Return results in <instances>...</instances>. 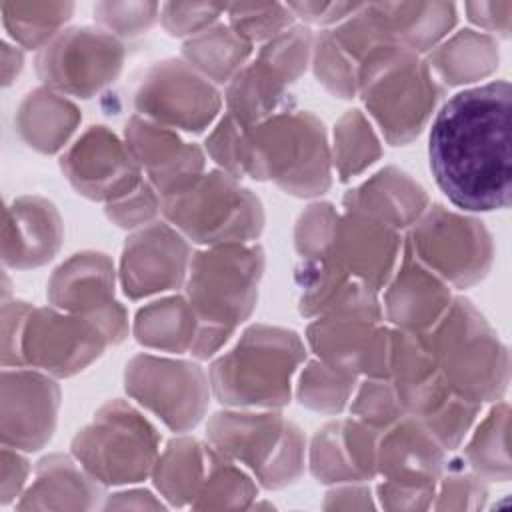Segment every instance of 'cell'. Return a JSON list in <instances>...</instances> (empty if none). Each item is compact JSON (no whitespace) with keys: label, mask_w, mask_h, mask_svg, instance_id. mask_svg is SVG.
Returning a JSON list of instances; mask_svg holds the SVG:
<instances>
[{"label":"cell","mask_w":512,"mask_h":512,"mask_svg":"<svg viewBox=\"0 0 512 512\" xmlns=\"http://www.w3.org/2000/svg\"><path fill=\"white\" fill-rule=\"evenodd\" d=\"M422 334L456 394L482 406L502 400L510 382L508 348L470 300L454 296Z\"/></svg>","instance_id":"cell-6"},{"label":"cell","mask_w":512,"mask_h":512,"mask_svg":"<svg viewBox=\"0 0 512 512\" xmlns=\"http://www.w3.org/2000/svg\"><path fill=\"white\" fill-rule=\"evenodd\" d=\"M306 356L298 332L250 324L226 352L212 358L208 368L212 396L224 408L280 410L290 404L294 376Z\"/></svg>","instance_id":"cell-4"},{"label":"cell","mask_w":512,"mask_h":512,"mask_svg":"<svg viewBox=\"0 0 512 512\" xmlns=\"http://www.w3.org/2000/svg\"><path fill=\"white\" fill-rule=\"evenodd\" d=\"M228 24L252 46L264 44L296 24L288 4L256 2V4H230L226 6Z\"/></svg>","instance_id":"cell-44"},{"label":"cell","mask_w":512,"mask_h":512,"mask_svg":"<svg viewBox=\"0 0 512 512\" xmlns=\"http://www.w3.org/2000/svg\"><path fill=\"white\" fill-rule=\"evenodd\" d=\"M104 488L72 454H48L38 460L34 478L14 504L28 510H94L106 500Z\"/></svg>","instance_id":"cell-29"},{"label":"cell","mask_w":512,"mask_h":512,"mask_svg":"<svg viewBox=\"0 0 512 512\" xmlns=\"http://www.w3.org/2000/svg\"><path fill=\"white\" fill-rule=\"evenodd\" d=\"M258 488V482L244 466L216 450L204 486L190 508H252V502L258 496Z\"/></svg>","instance_id":"cell-40"},{"label":"cell","mask_w":512,"mask_h":512,"mask_svg":"<svg viewBox=\"0 0 512 512\" xmlns=\"http://www.w3.org/2000/svg\"><path fill=\"white\" fill-rule=\"evenodd\" d=\"M394 40L422 56L438 46L456 26L452 2H378Z\"/></svg>","instance_id":"cell-35"},{"label":"cell","mask_w":512,"mask_h":512,"mask_svg":"<svg viewBox=\"0 0 512 512\" xmlns=\"http://www.w3.org/2000/svg\"><path fill=\"white\" fill-rule=\"evenodd\" d=\"M380 432L354 416L326 422L310 440L306 464L320 484L370 482L376 472Z\"/></svg>","instance_id":"cell-24"},{"label":"cell","mask_w":512,"mask_h":512,"mask_svg":"<svg viewBox=\"0 0 512 512\" xmlns=\"http://www.w3.org/2000/svg\"><path fill=\"white\" fill-rule=\"evenodd\" d=\"M404 238L398 230L354 210H338L322 252V260L380 292L402 254Z\"/></svg>","instance_id":"cell-18"},{"label":"cell","mask_w":512,"mask_h":512,"mask_svg":"<svg viewBox=\"0 0 512 512\" xmlns=\"http://www.w3.org/2000/svg\"><path fill=\"white\" fill-rule=\"evenodd\" d=\"M106 510H124V508H136V510H162L166 504L156 498L150 490L144 488H128L114 492L106 496V502L102 504Z\"/></svg>","instance_id":"cell-55"},{"label":"cell","mask_w":512,"mask_h":512,"mask_svg":"<svg viewBox=\"0 0 512 512\" xmlns=\"http://www.w3.org/2000/svg\"><path fill=\"white\" fill-rule=\"evenodd\" d=\"M488 498L486 482L460 458H446L430 508L436 510H478Z\"/></svg>","instance_id":"cell-45"},{"label":"cell","mask_w":512,"mask_h":512,"mask_svg":"<svg viewBox=\"0 0 512 512\" xmlns=\"http://www.w3.org/2000/svg\"><path fill=\"white\" fill-rule=\"evenodd\" d=\"M100 328L84 316L54 306H32L20 338L22 366L42 370L54 378H70L108 348Z\"/></svg>","instance_id":"cell-16"},{"label":"cell","mask_w":512,"mask_h":512,"mask_svg":"<svg viewBox=\"0 0 512 512\" xmlns=\"http://www.w3.org/2000/svg\"><path fill=\"white\" fill-rule=\"evenodd\" d=\"M0 504H16L28 486V476L32 472L26 452L2 446L0 454Z\"/></svg>","instance_id":"cell-50"},{"label":"cell","mask_w":512,"mask_h":512,"mask_svg":"<svg viewBox=\"0 0 512 512\" xmlns=\"http://www.w3.org/2000/svg\"><path fill=\"white\" fill-rule=\"evenodd\" d=\"M216 448L206 440L178 434L160 450L150 474L154 488L168 506H192L210 470Z\"/></svg>","instance_id":"cell-31"},{"label":"cell","mask_w":512,"mask_h":512,"mask_svg":"<svg viewBox=\"0 0 512 512\" xmlns=\"http://www.w3.org/2000/svg\"><path fill=\"white\" fill-rule=\"evenodd\" d=\"M510 84L492 80L450 96L428 136V162L438 188L460 210L510 206Z\"/></svg>","instance_id":"cell-1"},{"label":"cell","mask_w":512,"mask_h":512,"mask_svg":"<svg viewBox=\"0 0 512 512\" xmlns=\"http://www.w3.org/2000/svg\"><path fill=\"white\" fill-rule=\"evenodd\" d=\"M124 390L176 434H186L204 420L212 396L210 378L196 360L148 352L126 362Z\"/></svg>","instance_id":"cell-12"},{"label":"cell","mask_w":512,"mask_h":512,"mask_svg":"<svg viewBox=\"0 0 512 512\" xmlns=\"http://www.w3.org/2000/svg\"><path fill=\"white\" fill-rule=\"evenodd\" d=\"M326 510H334V508H376L374 504V494L370 484L366 482H344V484H334L332 490L326 492L324 504Z\"/></svg>","instance_id":"cell-54"},{"label":"cell","mask_w":512,"mask_h":512,"mask_svg":"<svg viewBox=\"0 0 512 512\" xmlns=\"http://www.w3.org/2000/svg\"><path fill=\"white\" fill-rule=\"evenodd\" d=\"M162 216L202 248L256 242L266 224L260 198L220 168L206 170L182 192L162 198Z\"/></svg>","instance_id":"cell-9"},{"label":"cell","mask_w":512,"mask_h":512,"mask_svg":"<svg viewBox=\"0 0 512 512\" xmlns=\"http://www.w3.org/2000/svg\"><path fill=\"white\" fill-rule=\"evenodd\" d=\"M448 452L412 416H404L378 436L376 472L382 482L414 492H436Z\"/></svg>","instance_id":"cell-23"},{"label":"cell","mask_w":512,"mask_h":512,"mask_svg":"<svg viewBox=\"0 0 512 512\" xmlns=\"http://www.w3.org/2000/svg\"><path fill=\"white\" fill-rule=\"evenodd\" d=\"M2 24L14 44L26 50L44 48L72 18V2H0Z\"/></svg>","instance_id":"cell-39"},{"label":"cell","mask_w":512,"mask_h":512,"mask_svg":"<svg viewBox=\"0 0 512 512\" xmlns=\"http://www.w3.org/2000/svg\"><path fill=\"white\" fill-rule=\"evenodd\" d=\"M466 18L484 30V34L508 38L512 26V2L510 0H480L464 4Z\"/></svg>","instance_id":"cell-52"},{"label":"cell","mask_w":512,"mask_h":512,"mask_svg":"<svg viewBox=\"0 0 512 512\" xmlns=\"http://www.w3.org/2000/svg\"><path fill=\"white\" fill-rule=\"evenodd\" d=\"M70 454L102 486H130L152 474L160 434L134 404L114 398L74 434Z\"/></svg>","instance_id":"cell-10"},{"label":"cell","mask_w":512,"mask_h":512,"mask_svg":"<svg viewBox=\"0 0 512 512\" xmlns=\"http://www.w3.org/2000/svg\"><path fill=\"white\" fill-rule=\"evenodd\" d=\"M306 344L330 368L362 378H388L392 326L384 320L324 316L306 326Z\"/></svg>","instance_id":"cell-21"},{"label":"cell","mask_w":512,"mask_h":512,"mask_svg":"<svg viewBox=\"0 0 512 512\" xmlns=\"http://www.w3.org/2000/svg\"><path fill=\"white\" fill-rule=\"evenodd\" d=\"M190 242L168 222H152L134 230L120 256L118 280L130 300L148 298L186 282L192 260Z\"/></svg>","instance_id":"cell-20"},{"label":"cell","mask_w":512,"mask_h":512,"mask_svg":"<svg viewBox=\"0 0 512 512\" xmlns=\"http://www.w3.org/2000/svg\"><path fill=\"white\" fill-rule=\"evenodd\" d=\"M226 12V6L212 2H166L160 4V22L174 38H192L210 28Z\"/></svg>","instance_id":"cell-49"},{"label":"cell","mask_w":512,"mask_h":512,"mask_svg":"<svg viewBox=\"0 0 512 512\" xmlns=\"http://www.w3.org/2000/svg\"><path fill=\"white\" fill-rule=\"evenodd\" d=\"M426 64L444 86H466L496 72L500 50L494 36L462 28L426 54Z\"/></svg>","instance_id":"cell-32"},{"label":"cell","mask_w":512,"mask_h":512,"mask_svg":"<svg viewBox=\"0 0 512 512\" xmlns=\"http://www.w3.org/2000/svg\"><path fill=\"white\" fill-rule=\"evenodd\" d=\"M294 282L298 286V312L304 318L384 320L380 292L322 260L300 258L294 268Z\"/></svg>","instance_id":"cell-26"},{"label":"cell","mask_w":512,"mask_h":512,"mask_svg":"<svg viewBox=\"0 0 512 512\" xmlns=\"http://www.w3.org/2000/svg\"><path fill=\"white\" fill-rule=\"evenodd\" d=\"M444 86L426 60L398 44L372 50L358 66V96L392 146L416 140L428 126Z\"/></svg>","instance_id":"cell-5"},{"label":"cell","mask_w":512,"mask_h":512,"mask_svg":"<svg viewBox=\"0 0 512 512\" xmlns=\"http://www.w3.org/2000/svg\"><path fill=\"white\" fill-rule=\"evenodd\" d=\"M250 56L252 44L224 22L212 24L182 44V60L214 86L228 84L250 62Z\"/></svg>","instance_id":"cell-36"},{"label":"cell","mask_w":512,"mask_h":512,"mask_svg":"<svg viewBox=\"0 0 512 512\" xmlns=\"http://www.w3.org/2000/svg\"><path fill=\"white\" fill-rule=\"evenodd\" d=\"M404 244L448 286L470 288L484 280L494 262V240L482 220L432 202Z\"/></svg>","instance_id":"cell-11"},{"label":"cell","mask_w":512,"mask_h":512,"mask_svg":"<svg viewBox=\"0 0 512 512\" xmlns=\"http://www.w3.org/2000/svg\"><path fill=\"white\" fill-rule=\"evenodd\" d=\"M94 20L116 38H136L160 20L158 2H96Z\"/></svg>","instance_id":"cell-47"},{"label":"cell","mask_w":512,"mask_h":512,"mask_svg":"<svg viewBox=\"0 0 512 512\" xmlns=\"http://www.w3.org/2000/svg\"><path fill=\"white\" fill-rule=\"evenodd\" d=\"M314 34L304 24H294L272 40L264 42L254 60L276 74L284 84L292 86L308 68L312 58Z\"/></svg>","instance_id":"cell-42"},{"label":"cell","mask_w":512,"mask_h":512,"mask_svg":"<svg viewBox=\"0 0 512 512\" xmlns=\"http://www.w3.org/2000/svg\"><path fill=\"white\" fill-rule=\"evenodd\" d=\"M126 50L100 26H72L38 50L34 68L42 84L74 98H92L122 72Z\"/></svg>","instance_id":"cell-13"},{"label":"cell","mask_w":512,"mask_h":512,"mask_svg":"<svg viewBox=\"0 0 512 512\" xmlns=\"http://www.w3.org/2000/svg\"><path fill=\"white\" fill-rule=\"evenodd\" d=\"M382 314L392 328L406 332L430 330L448 310L452 288L414 258L406 244L388 284L382 288Z\"/></svg>","instance_id":"cell-25"},{"label":"cell","mask_w":512,"mask_h":512,"mask_svg":"<svg viewBox=\"0 0 512 512\" xmlns=\"http://www.w3.org/2000/svg\"><path fill=\"white\" fill-rule=\"evenodd\" d=\"M198 334V318L184 294L152 300L132 320L134 340L150 350L190 354Z\"/></svg>","instance_id":"cell-33"},{"label":"cell","mask_w":512,"mask_h":512,"mask_svg":"<svg viewBox=\"0 0 512 512\" xmlns=\"http://www.w3.org/2000/svg\"><path fill=\"white\" fill-rule=\"evenodd\" d=\"M362 4L356 2H288L290 12L304 26H336L354 14Z\"/></svg>","instance_id":"cell-53"},{"label":"cell","mask_w":512,"mask_h":512,"mask_svg":"<svg viewBox=\"0 0 512 512\" xmlns=\"http://www.w3.org/2000/svg\"><path fill=\"white\" fill-rule=\"evenodd\" d=\"M2 86H10L18 74L24 68V52L18 44H10V42H2Z\"/></svg>","instance_id":"cell-56"},{"label":"cell","mask_w":512,"mask_h":512,"mask_svg":"<svg viewBox=\"0 0 512 512\" xmlns=\"http://www.w3.org/2000/svg\"><path fill=\"white\" fill-rule=\"evenodd\" d=\"M350 416L368 424L370 428L382 432L400 418L404 410L396 398V392L388 378H362L348 404Z\"/></svg>","instance_id":"cell-46"},{"label":"cell","mask_w":512,"mask_h":512,"mask_svg":"<svg viewBox=\"0 0 512 512\" xmlns=\"http://www.w3.org/2000/svg\"><path fill=\"white\" fill-rule=\"evenodd\" d=\"M266 256L256 242L206 246L192 254L184 296L198 318L192 358H214L234 332L250 318Z\"/></svg>","instance_id":"cell-3"},{"label":"cell","mask_w":512,"mask_h":512,"mask_svg":"<svg viewBox=\"0 0 512 512\" xmlns=\"http://www.w3.org/2000/svg\"><path fill=\"white\" fill-rule=\"evenodd\" d=\"M80 120V108L68 96L40 86L20 100L14 126L28 148L40 154H56L66 150Z\"/></svg>","instance_id":"cell-30"},{"label":"cell","mask_w":512,"mask_h":512,"mask_svg":"<svg viewBox=\"0 0 512 512\" xmlns=\"http://www.w3.org/2000/svg\"><path fill=\"white\" fill-rule=\"evenodd\" d=\"M356 384V378L330 368L318 358H312L306 360L298 372L296 398L304 408L312 412L334 416L348 408Z\"/></svg>","instance_id":"cell-41"},{"label":"cell","mask_w":512,"mask_h":512,"mask_svg":"<svg viewBox=\"0 0 512 512\" xmlns=\"http://www.w3.org/2000/svg\"><path fill=\"white\" fill-rule=\"evenodd\" d=\"M218 86L198 74L182 58L152 64L138 82L132 106L138 116L186 134H202L220 118Z\"/></svg>","instance_id":"cell-14"},{"label":"cell","mask_w":512,"mask_h":512,"mask_svg":"<svg viewBox=\"0 0 512 512\" xmlns=\"http://www.w3.org/2000/svg\"><path fill=\"white\" fill-rule=\"evenodd\" d=\"M116 268L108 254L82 250L64 260L50 276V306L94 322L110 346L122 344L132 332L126 308L116 300Z\"/></svg>","instance_id":"cell-15"},{"label":"cell","mask_w":512,"mask_h":512,"mask_svg":"<svg viewBox=\"0 0 512 512\" xmlns=\"http://www.w3.org/2000/svg\"><path fill=\"white\" fill-rule=\"evenodd\" d=\"M388 380L404 414L416 418L446 452L464 442L482 410L450 388L422 332L392 328Z\"/></svg>","instance_id":"cell-7"},{"label":"cell","mask_w":512,"mask_h":512,"mask_svg":"<svg viewBox=\"0 0 512 512\" xmlns=\"http://www.w3.org/2000/svg\"><path fill=\"white\" fill-rule=\"evenodd\" d=\"M508 402H492L464 444L462 460L484 482H508L512 476L508 456Z\"/></svg>","instance_id":"cell-37"},{"label":"cell","mask_w":512,"mask_h":512,"mask_svg":"<svg viewBox=\"0 0 512 512\" xmlns=\"http://www.w3.org/2000/svg\"><path fill=\"white\" fill-rule=\"evenodd\" d=\"M206 440L244 466L260 488L280 490L304 474L306 436L280 410H218L206 422Z\"/></svg>","instance_id":"cell-8"},{"label":"cell","mask_w":512,"mask_h":512,"mask_svg":"<svg viewBox=\"0 0 512 512\" xmlns=\"http://www.w3.org/2000/svg\"><path fill=\"white\" fill-rule=\"evenodd\" d=\"M104 212L112 224L134 232L158 220L162 214V196L148 180H142L130 194L108 202Z\"/></svg>","instance_id":"cell-48"},{"label":"cell","mask_w":512,"mask_h":512,"mask_svg":"<svg viewBox=\"0 0 512 512\" xmlns=\"http://www.w3.org/2000/svg\"><path fill=\"white\" fill-rule=\"evenodd\" d=\"M62 392L54 376L28 368H2V446L42 450L54 436Z\"/></svg>","instance_id":"cell-19"},{"label":"cell","mask_w":512,"mask_h":512,"mask_svg":"<svg viewBox=\"0 0 512 512\" xmlns=\"http://www.w3.org/2000/svg\"><path fill=\"white\" fill-rule=\"evenodd\" d=\"M332 170L340 182H350L382 156V144L370 118L358 110H346L332 130Z\"/></svg>","instance_id":"cell-38"},{"label":"cell","mask_w":512,"mask_h":512,"mask_svg":"<svg viewBox=\"0 0 512 512\" xmlns=\"http://www.w3.org/2000/svg\"><path fill=\"white\" fill-rule=\"evenodd\" d=\"M64 240V222L44 196L24 194L8 202L2 224V262L14 270L48 264Z\"/></svg>","instance_id":"cell-27"},{"label":"cell","mask_w":512,"mask_h":512,"mask_svg":"<svg viewBox=\"0 0 512 512\" xmlns=\"http://www.w3.org/2000/svg\"><path fill=\"white\" fill-rule=\"evenodd\" d=\"M428 206L426 188L396 166L380 168L342 196V208L360 212L398 232L412 228Z\"/></svg>","instance_id":"cell-28"},{"label":"cell","mask_w":512,"mask_h":512,"mask_svg":"<svg viewBox=\"0 0 512 512\" xmlns=\"http://www.w3.org/2000/svg\"><path fill=\"white\" fill-rule=\"evenodd\" d=\"M310 64L316 80L332 96L342 100L358 96V64L334 40L330 28L314 34Z\"/></svg>","instance_id":"cell-43"},{"label":"cell","mask_w":512,"mask_h":512,"mask_svg":"<svg viewBox=\"0 0 512 512\" xmlns=\"http://www.w3.org/2000/svg\"><path fill=\"white\" fill-rule=\"evenodd\" d=\"M30 308L32 304L24 300L2 302V366L4 368L22 366L20 338H22V328Z\"/></svg>","instance_id":"cell-51"},{"label":"cell","mask_w":512,"mask_h":512,"mask_svg":"<svg viewBox=\"0 0 512 512\" xmlns=\"http://www.w3.org/2000/svg\"><path fill=\"white\" fill-rule=\"evenodd\" d=\"M290 86L254 58L226 84V114L250 128L292 108Z\"/></svg>","instance_id":"cell-34"},{"label":"cell","mask_w":512,"mask_h":512,"mask_svg":"<svg viewBox=\"0 0 512 512\" xmlns=\"http://www.w3.org/2000/svg\"><path fill=\"white\" fill-rule=\"evenodd\" d=\"M124 142L162 198L182 192L206 172V152L198 144L144 116L128 118Z\"/></svg>","instance_id":"cell-22"},{"label":"cell","mask_w":512,"mask_h":512,"mask_svg":"<svg viewBox=\"0 0 512 512\" xmlns=\"http://www.w3.org/2000/svg\"><path fill=\"white\" fill-rule=\"evenodd\" d=\"M58 162L70 186L94 202H114L144 180L124 138L104 124L88 126L66 146Z\"/></svg>","instance_id":"cell-17"},{"label":"cell","mask_w":512,"mask_h":512,"mask_svg":"<svg viewBox=\"0 0 512 512\" xmlns=\"http://www.w3.org/2000/svg\"><path fill=\"white\" fill-rule=\"evenodd\" d=\"M204 152L238 180L272 182L296 198H316L332 186L328 132L308 110L288 108L250 128L224 112L206 136Z\"/></svg>","instance_id":"cell-2"}]
</instances>
